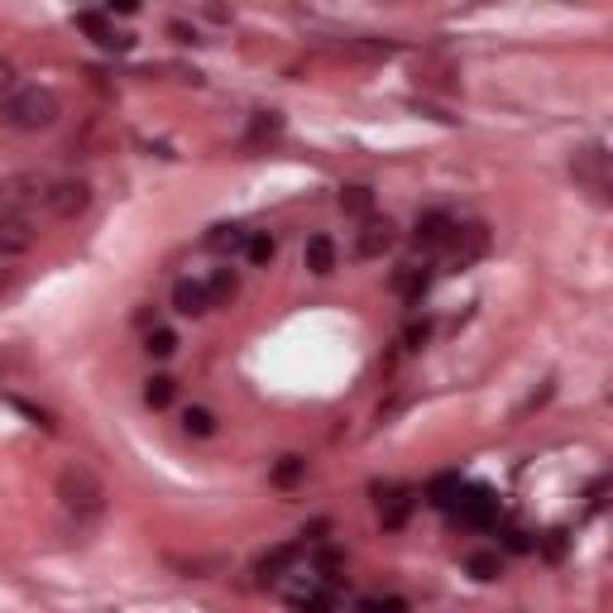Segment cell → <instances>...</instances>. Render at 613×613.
Returning a JSON list of instances; mask_svg holds the SVG:
<instances>
[{"instance_id":"obj_1","label":"cell","mask_w":613,"mask_h":613,"mask_svg":"<svg viewBox=\"0 0 613 613\" xmlns=\"http://www.w3.org/2000/svg\"><path fill=\"white\" fill-rule=\"evenodd\" d=\"M0 120H5L10 130H20V134L48 130V125L58 120V96H53L48 87H24V91H15V96H5Z\"/></svg>"},{"instance_id":"obj_2","label":"cell","mask_w":613,"mask_h":613,"mask_svg":"<svg viewBox=\"0 0 613 613\" xmlns=\"http://www.w3.org/2000/svg\"><path fill=\"white\" fill-rule=\"evenodd\" d=\"M58 498H63L67 513H77V518H96V513L106 508V489H101V479H96L87 465H63Z\"/></svg>"},{"instance_id":"obj_3","label":"cell","mask_w":613,"mask_h":613,"mask_svg":"<svg viewBox=\"0 0 613 613\" xmlns=\"http://www.w3.org/2000/svg\"><path fill=\"white\" fill-rule=\"evenodd\" d=\"M48 187H53V177L39 173V168H24V173L0 177V216H24L30 206L48 202Z\"/></svg>"},{"instance_id":"obj_4","label":"cell","mask_w":613,"mask_h":613,"mask_svg":"<svg viewBox=\"0 0 613 613\" xmlns=\"http://www.w3.org/2000/svg\"><path fill=\"white\" fill-rule=\"evenodd\" d=\"M445 249H451V269H470L475 259L489 255V226H484V220H465V226L451 230Z\"/></svg>"},{"instance_id":"obj_5","label":"cell","mask_w":613,"mask_h":613,"mask_svg":"<svg viewBox=\"0 0 613 613\" xmlns=\"http://www.w3.org/2000/svg\"><path fill=\"white\" fill-rule=\"evenodd\" d=\"M44 206L58 220H73V216H82L91 206V183H82V177H63V183L48 187V202Z\"/></svg>"},{"instance_id":"obj_6","label":"cell","mask_w":613,"mask_h":613,"mask_svg":"<svg viewBox=\"0 0 613 613\" xmlns=\"http://www.w3.org/2000/svg\"><path fill=\"white\" fill-rule=\"evenodd\" d=\"M393 240H398L393 220H388V216H369V220H359L355 255H359V259H384L388 249H393Z\"/></svg>"},{"instance_id":"obj_7","label":"cell","mask_w":613,"mask_h":613,"mask_svg":"<svg viewBox=\"0 0 613 613\" xmlns=\"http://www.w3.org/2000/svg\"><path fill=\"white\" fill-rule=\"evenodd\" d=\"M451 513H455L465 527H489V522L498 518V498H494V489H460V498H455Z\"/></svg>"},{"instance_id":"obj_8","label":"cell","mask_w":613,"mask_h":613,"mask_svg":"<svg viewBox=\"0 0 613 613\" xmlns=\"http://www.w3.org/2000/svg\"><path fill=\"white\" fill-rule=\"evenodd\" d=\"M575 177L594 192L599 202H604V197H609V153L599 149V144L580 149V153H575Z\"/></svg>"},{"instance_id":"obj_9","label":"cell","mask_w":613,"mask_h":613,"mask_svg":"<svg viewBox=\"0 0 613 613\" xmlns=\"http://www.w3.org/2000/svg\"><path fill=\"white\" fill-rule=\"evenodd\" d=\"M34 240H39V230L30 216H0V259L34 249Z\"/></svg>"},{"instance_id":"obj_10","label":"cell","mask_w":613,"mask_h":613,"mask_svg":"<svg viewBox=\"0 0 613 613\" xmlns=\"http://www.w3.org/2000/svg\"><path fill=\"white\" fill-rule=\"evenodd\" d=\"M451 230H455V220L445 216V212H427L422 220H417V249H445V240H451Z\"/></svg>"},{"instance_id":"obj_11","label":"cell","mask_w":613,"mask_h":613,"mask_svg":"<svg viewBox=\"0 0 613 613\" xmlns=\"http://www.w3.org/2000/svg\"><path fill=\"white\" fill-rule=\"evenodd\" d=\"M412 508H417V494L412 489H388L379 494V522L384 527H402L412 518Z\"/></svg>"},{"instance_id":"obj_12","label":"cell","mask_w":613,"mask_h":613,"mask_svg":"<svg viewBox=\"0 0 613 613\" xmlns=\"http://www.w3.org/2000/svg\"><path fill=\"white\" fill-rule=\"evenodd\" d=\"M302 263L312 273H331L336 269V240H331V235H312V240H306V249H302Z\"/></svg>"},{"instance_id":"obj_13","label":"cell","mask_w":613,"mask_h":613,"mask_svg":"<svg viewBox=\"0 0 613 613\" xmlns=\"http://www.w3.org/2000/svg\"><path fill=\"white\" fill-rule=\"evenodd\" d=\"M393 288L408 302H422V292L431 288V269H427V263H402V269L393 273Z\"/></svg>"},{"instance_id":"obj_14","label":"cell","mask_w":613,"mask_h":613,"mask_svg":"<svg viewBox=\"0 0 613 613\" xmlns=\"http://www.w3.org/2000/svg\"><path fill=\"white\" fill-rule=\"evenodd\" d=\"M173 306H177L183 316H202L206 306H212V302H206V283H197V278H183V283L173 288Z\"/></svg>"},{"instance_id":"obj_15","label":"cell","mask_w":613,"mask_h":613,"mask_svg":"<svg viewBox=\"0 0 613 613\" xmlns=\"http://www.w3.org/2000/svg\"><path fill=\"white\" fill-rule=\"evenodd\" d=\"M77 30H87L101 48H130V39L116 34V30L106 24V15H91V10H87V15H77Z\"/></svg>"},{"instance_id":"obj_16","label":"cell","mask_w":613,"mask_h":613,"mask_svg":"<svg viewBox=\"0 0 613 613\" xmlns=\"http://www.w3.org/2000/svg\"><path fill=\"white\" fill-rule=\"evenodd\" d=\"M341 212H345V216H359V220H369V216H374V187H365V183H350V187H341Z\"/></svg>"},{"instance_id":"obj_17","label":"cell","mask_w":613,"mask_h":613,"mask_svg":"<svg viewBox=\"0 0 613 613\" xmlns=\"http://www.w3.org/2000/svg\"><path fill=\"white\" fill-rule=\"evenodd\" d=\"M465 570H470V575H475L479 584H489V580L504 575V551H470Z\"/></svg>"},{"instance_id":"obj_18","label":"cell","mask_w":613,"mask_h":613,"mask_svg":"<svg viewBox=\"0 0 613 613\" xmlns=\"http://www.w3.org/2000/svg\"><path fill=\"white\" fill-rule=\"evenodd\" d=\"M235 292H240V278H235V269H216L212 278H206V302H212V306H226Z\"/></svg>"},{"instance_id":"obj_19","label":"cell","mask_w":613,"mask_h":613,"mask_svg":"<svg viewBox=\"0 0 613 613\" xmlns=\"http://www.w3.org/2000/svg\"><path fill=\"white\" fill-rule=\"evenodd\" d=\"M278 130H283V116H273V110H263V116L249 120V144H269V139H278Z\"/></svg>"},{"instance_id":"obj_20","label":"cell","mask_w":613,"mask_h":613,"mask_svg":"<svg viewBox=\"0 0 613 613\" xmlns=\"http://www.w3.org/2000/svg\"><path fill=\"white\" fill-rule=\"evenodd\" d=\"M245 255H249V263H259V269H263V263H273V255H278L273 235H269V230H255V235L245 240Z\"/></svg>"},{"instance_id":"obj_21","label":"cell","mask_w":613,"mask_h":613,"mask_svg":"<svg viewBox=\"0 0 613 613\" xmlns=\"http://www.w3.org/2000/svg\"><path fill=\"white\" fill-rule=\"evenodd\" d=\"M245 240H249V230H240V226H216L206 235V245H212L216 255H230V249H240Z\"/></svg>"},{"instance_id":"obj_22","label":"cell","mask_w":613,"mask_h":613,"mask_svg":"<svg viewBox=\"0 0 613 613\" xmlns=\"http://www.w3.org/2000/svg\"><path fill=\"white\" fill-rule=\"evenodd\" d=\"M298 556H302V547H278V551H269V556L259 561V580H273L278 570H288Z\"/></svg>"},{"instance_id":"obj_23","label":"cell","mask_w":613,"mask_h":613,"mask_svg":"<svg viewBox=\"0 0 613 613\" xmlns=\"http://www.w3.org/2000/svg\"><path fill=\"white\" fill-rule=\"evenodd\" d=\"M292 609L298 613H331L336 599H331V590H302V594H292Z\"/></svg>"},{"instance_id":"obj_24","label":"cell","mask_w":613,"mask_h":613,"mask_svg":"<svg viewBox=\"0 0 613 613\" xmlns=\"http://www.w3.org/2000/svg\"><path fill=\"white\" fill-rule=\"evenodd\" d=\"M302 475H306V460H302V455H283V460L273 465V484H278V489H292Z\"/></svg>"},{"instance_id":"obj_25","label":"cell","mask_w":613,"mask_h":613,"mask_svg":"<svg viewBox=\"0 0 613 613\" xmlns=\"http://www.w3.org/2000/svg\"><path fill=\"white\" fill-rule=\"evenodd\" d=\"M173 393H177V384L168 379V374H153L149 388H144V402H149V408H168Z\"/></svg>"},{"instance_id":"obj_26","label":"cell","mask_w":613,"mask_h":613,"mask_svg":"<svg viewBox=\"0 0 613 613\" xmlns=\"http://www.w3.org/2000/svg\"><path fill=\"white\" fill-rule=\"evenodd\" d=\"M144 350H149L153 359H168V355L177 350V336H173L168 326H153L149 336H144Z\"/></svg>"},{"instance_id":"obj_27","label":"cell","mask_w":613,"mask_h":613,"mask_svg":"<svg viewBox=\"0 0 613 613\" xmlns=\"http://www.w3.org/2000/svg\"><path fill=\"white\" fill-rule=\"evenodd\" d=\"M460 489H465V484H460V475H441L436 484H431V504H436V508H455Z\"/></svg>"},{"instance_id":"obj_28","label":"cell","mask_w":613,"mask_h":613,"mask_svg":"<svg viewBox=\"0 0 613 613\" xmlns=\"http://www.w3.org/2000/svg\"><path fill=\"white\" fill-rule=\"evenodd\" d=\"M183 431H187V436H216V417L206 408H187L183 412Z\"/></svg>"},{"instance_id":"obj_29","label":"cell","mask_w":613,"mask_h":613,"mask_svg":"<svg viewBox=\"0 0 613 613\" xmlns=\"http://www.w3.org/2000/svg\"><path fill=\"white\" fill-rule=\"evenodd\" d=\"M547 556H551V561H561V556H566V527L547 532Z\"/></svg>"},{"instance_id":"obj_30","label":"cell","mask_w":613,"mask_h":613,"mask_svg":"<svg viewBox=\"0 0 613 613\" xmlns=\"http://www.w3.org/2000/svg\"><path fill=\"white\" fill-rule=\"evenodd\" d=\"M427 336H431L427 322H412V326H408V345H412V350H417V345H427Z\"/></svg>"},{"instance_id":"obj_31","label":"cell","mask_w":613,"mask_h":613,"mask_svg":"<svg viewBox=\"0 0 613 613\" xmlns=\"http://www.w3.org/2000/svg\"><path fill=\"white\" fill-rule=\"evenodd\" d=\"M508 551H532V537H527V532H508Z\"/></svg>"},{"instance_id":"obj_32","label":"cell","mask_w":613,"mask_h":613,"mask_svg":"<svg viewBox=\"0 0 613 613\" xmlns=\"http://www.w3.org/2000/svg\"><path fill=\"white\" fill-rule=\"evenodd\" d=\"M10 82H15V67H10L5 58H0V96H5V91H10Z\"/></svg>"},{"instance_id":"obj_33","label":"cell","mask_w":613,"mask_h":613,"mask_svg":"<svg viewBox=\"0 0 613 613\" xmlns=\"http://www.w3.org/2000/svg\"><path fill=\"white\" fill-rule=\"evenodd\" d=\"M379 613H408V604L402 599H379Z\"/></svg>"},{"instance_id":"obj_34","label":"cell","mask_w":613,"mask_h":613,"mask_svg":"<svg viewBox=\"0 0 613 613\" xmlns=\"http://www.w3.org/2000/svg\"><path fill=\"white\" fill-rule=\"evenodd\" d=\"M5 288H10V273H5V269H0V292H5Z\"/></svg>"}]
</instances>
